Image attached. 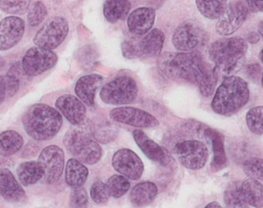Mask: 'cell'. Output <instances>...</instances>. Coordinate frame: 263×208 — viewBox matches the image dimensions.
<instances>
[{
    "label": "cell",
    "mask_w": 263,
    "mask_h": 208,
    "mask_svg": "<svg viewBox=\"0 0 263 208\" xmlns=\"http://www.w3.org/2000/svg\"><path fill=\"white\" fill-rule=\"evenodd\" d=\"M4 60H3L2 58L0 57V69H1V68L4 67Z\"/></svg>",
    "instance_id": "7dc6e473"
},
{
    "label": "cell",
    "mask_w": 263,
    "mask_h": 208,
    "mask_svg": "<svg viewBox=\"0 0 263 208\" xmlns=\"http://www.w3.org/2000/svg\"><path fill=\"white\" fill-rule=\"evenodd\" d=\"M246 72L248 78L255 82H258L262 74L261 66L258 63L248 65L246 68Z\"/></svg>",
    "instance_id": "60d3db41"
},
{
    "label": "cell",
    "mask_w": 263,
    "mask_h": 208,
    "mask_svg": "<svg viewBox=\"0 0 263 208\" xmlns=\"http://www.w3.org/2000/svg\"><path fill=\"white\" fill-rule=\"evenodd\" d=\"M224 202L227 208H248L242 193L241 182L233 181L229 184L224 191Z\"/></svg>",
    "instance_id": "f546056e"
},
{
    "label": "cell",
    "mask_w": 263,
    "mask_h": 208,
    "mask_svg": "<svg viewBox=\"0 0 263 208\" xmlns=\"http://www.w3.org/2000/svg\"><path fill=\"white\" fill-rule=\"evenodd\" d=\"M30 1H2L0 0V10L10 14H24L30 7Z\"/></svg>",
    "instance_id": "d590c367"
},
{
    "label": "cell",
    "mask_w": 263,
    "mask_h": 208,
    "mask_svg": "<svg viewBox=\"0 0 263 208\" xmlns=\"http://www.w3.org/2000/svg\"><path fill=\"white\" fill-rule=\"evenodd\" d=\"M103 82V77L97 73L81 77L75 85V93L83 103L91 107L95 104L97 89Z\"/></svg>",
    "instance_id": "d6986e66"
},
{
    "label": "cell",
    "mask_w": 263,
    "mask_h": 208,
    "mask_svg": "<svg viewBox=\"0 0 263 208\" xmlns=\"http://www.w3.org/2000/svg\"><path fill=\"white\" fill-rule=\"evenodd\" d=\"M110 118L115 122L137 128H154L159 122L153 115L141 109L133 107H120L110 110Z\"/></svg>",
    "instance_id": "4fadbf2b"
},
{
    "label": "cell",
    "mask_w": 263,
    "mask_h": 208,
    "mask_svg": "<svg viewBox=\"0 0 263 208\" xmlns=\"http://www.w3.org/2000/svg\"><path fill=\"white\" fill-rule=\"evenodd\" d=\"M259 58H260V60H261V63H263V48H262V49H261V51H260Z\"/></svg>",
    "instance_id": "c3c4849f"
},
{
    "label": "cell",
    "mask_w": 263,
    "mask_h": 208,
    "mask_svg": "<svg viewBox=\"0 0 263 208\" xmlns=\"http://www.w3.org/2000/svg\"><path fill=\"white\" fill-rule=\"evenodd\" d=\"M159 65L168 76L198 85L210 66L198 51L165 53L160 58Z\"/></svg>",
    "instance_id": "7a4b0ae2"
},
{
    "label": "cell",
    "mask_w": 263,
    "mask_h": 208,
    "mask_svg": "<svg viewBox=\"0 0 263 208\" xmlns=\"http://www.w3.org/2000/svg\"><path fill=\"white\" fill-rule=\"evenodd\" d=\"M260 36L259 34L256 32H249L247 36L246 41L249 42L250 44H255L259 42Z\"/></svg>",
    "instance_id": "ee69618b"
},
{
    "label": "cell",
    "mask_w": 263,
    "mask_h": 208,
    "mask_svg": "<svg viewBox=\"0 0 263 208\" xmlns=\"http://www.w3.org/2000/svg\"><path fill=\"white\" fill-rule=\"evenodd\" d=\"M165 41V34L161 29H152L140 41V51L145 57H157L162 52Z\"/></svg>",
    "instance_id": "603a6c76"
},
{
    "label": "cell",
    "mask_w": 263,
    "mask_h": 208,
    "mask_svg": "<svg viewBox=\"0 0 263 208\" xmlns=\"http://www.w3.org/2000/svg\"><path fill=\"white\" fill-rule=\"evenodd\" d=\"M131 4L127 0H108L103 4V15L111 24L125 20L129 13Z\"/></svg>",
    "instance_id": "484cf974"
},
{
    "label": "cell",
    "mask_w": 263,
    "mask_h": 208,
    "mask_svg": "<svg viewBox=\"0 0 263 208\" xmlns=\"http://www.w3.org/2000/svg\"><path fill=\"white\" fill-rule=\"evenodd\" d=\"M155 20V10L151 7H140L128 15V30L134 35L142 36L150 32Z\"/></svg>",
    "instance_id": "e0dca14e"
},
{
    "label": "cell",
    "mask_w": 263,
    "mask_h": 208,
    "mask_svg": "<svg viewBox=\"0 0 263 208\" xmlns=\"http://www.w3.org/2000/svg\"><path fill=\"white\" fill-rule=\"evenodd\" d=\"M26 29L23 19L17 16L5 17L0 22V51H7L18 44Z\"/></svg>",
    "instance_id": "9a60e30c"
},
{
    "label": "cell",
    "mask_w": 263,
    "mask_h": 208,
    "mask_svg": "<svg viewBox=\"0 0 263 208\" xmlns=\"http://www.w3.org/2000/svg\"><path fill=\"white\" fill-rule=\"evenodd\" d=\"M258 34H259V36H261L263 39V21L260 22L259 24H258Z\"/></svg>",
    "instance_id": "bcb514c9"
},
{
    "label": "cell",
    "mask_w": 263,
    "mask_h": 208,
    "mask_svg": "<svg viewBox=\"0 0 263 208\" xmlns=\"http://www.w3.org/2000/svg\"><path fill=\"white\" fill-rule=\"evenodd\" d=\"M140 41L134 37L125 40L122 43V51L124 57L128 60L140 57L142 55L140 51Z\"/></svg>",
    "instance_id": "f35d334b"
},
{
    "label": "cell",
    "mask_w": 263,
    "mask_h": 208,
    "mask_svg": "<svg viewBox=\"0 0 263 208\" xmlns=\"http://www.w3.org/2000/svg\"><path fill=\"white\" fill-rule=\"evenodd\" d=\"M7 97V88L5 78L4 76L0 75V104H2Z\"/></svg>",
    "instance_id": "7bdbcfd3"
},
{
    "label": "cell",
    "mask_w": 263,
    "mask_h": 208,
    "mask_svg": "<svg viewBox=\"0 0 263 208\" xmlns=\"http://www.w3.org/2000/svg\"><path fill=\"white\" fill-rule=\"evenodd\" d=\"M204 208H222L221 207V205H220L219 203H218V202L214 201V202H211V203H210L209 204L206 205V206H205Z\"/></svg>",
    "instance_id": "f6af8a7d"
},
{
    "label": "cell",
    "mask_w": 263,
    "mask_h": 208,
    "mask_svg": "<svg viewBox=\"0 0 263 208\" xmlns=\"http://www.w3.org/2000/svg\"><path fill=\"white\" fill-rule=\"evenodd\" d=\"M196 4L199 13L211 20L219 19L228 6L226 0H196Z\"/></svg>",
    "instance_id": "f1b7e54d"
},
{
    "label": "cell",
    "mask_w": 263,
    "mask_h": 208,
    "mask_svg": "<svg viewBox=\"0 0 263 208\" xmlns=\"http://www.w3.org/2000/svg\"><path fill=\"white\" fill-rule=\"evenodd\" d=\"M205 32L196 21H184L179 25L172 36L174 48L181 52L193 51L204 41Z\"/></svg>",
    "instance_id": "9c48e42d"
},
{
    "label": "cell",
    "mask_w": 263,
    "mask_h": 208,
    "mask_svg": "<svg viewBox=\"0 0 263 208\" xmlns=\"http://www.w3.org/2000/svg\"><path fill=\"white\" fill-rule=\"evenodd\" d=\"M0 195L11 203H18L26 199V192L7 168L0 169Z\"/></svg>",
    "instance_id": "ac0fdd59"
},
{
    "label": "cell",
    "mask_w": 263,
    "mask_h": 208,
    "mask_svg": "<svg viewBox=\"0 0 263 208\" xmlns=\"http://www.w3.org/2000/svg\"><path fill=\"white\" fill-rule=\"evenodd\" d=\"M242 193L247 204L263 207V185L258 180L248 178L241 182Z\"/></svg>",
    "instance_id": "4316f807"
},
{
    "label": "cell",
    "mask_w": 263,
    "mask_h": 208,
    "mask_svg": "<svg viewBox=\"0 0 263 208\" xmlns=\"http://www.w3.org/2000/svg\"><path fill=\"white\" fill-rule=\"evenodd\" d=\"M63 122L59 110L44 103L31 106L22 118L26 134L38 141L52 139L61 129Z\"/></svg>",
    "instance_id": "3957f363"
},
{
    "label": "cell",
    "mask_w": 263,
    "mask_h": 208,
    "mask_svg": "<svg viewBox=\"0 0 263 208\" xmlns=\"http://www.w3.org/2000/svg\"><path fill=\"white\" fill-rule=\"evenodd\" d=\"M246 123L252 134L263 135V106L252 107L246 115Z\"/></svg>",
    "instance_id": "1f68e13d"
},
{
    "label": "cell",
    "mask_w": 263,
    "mask_h": 208,
    "mask_svg": "<svg viewBox=\"0 0 263 208\" xmlns=\"http://www.w3.org/2000/svg\"><path fill=\"white\" fill-rule=\"evenodd\" d=\"M133 136L134 141L140 147L142 153L149 159L159 164H166L167 156L165 150L157 143L149 138L147 134L140 129H135L133 132Z\"/></svg>",
    "instance_id": "ffe728a7"
},
{
    "label": "cell",
    "mask_w": 263,
    "mask_h": 208,
    "mask_svg": "<svg viewBox=\"0 0 263 208\" xmlns=\"http://www.w3.org/2000/svg\"><path fill=\"white\" fill-rule=\"evenodd\" d=\"M250 12H263V1H247Z\"/></svg>",
    "instance_id": "b9f144b4"
},
{
    "label": "cell",
    "mask_w": 263,
    "mask_h": 208,
    "mask_svg": "<svg viewBox=\"0 0 263 208\" xmlns=\"http://www.w3.org/2000/svg\"><path fill=\"white\" fill-rule=\"evenodd\" d=\"M88 196L84 187L73 188L69 196V208H87Z\"/></svg>",
    "instance_id": "74e56055"
},
{
    "label": "cell",
    "mask_w": 263,
    "mask_h": 208,
    "mask_svg": "<svg viewBox=\"0 0 263 208\" xmlns=\"http://www.w3.org/2000/svg\"><path fill=\"white\" fill-rule=\"evenodd\" d=\"M38 162L44 171V178L48 184H54L63 175L65 154L59 146L50 145L44 148L40 154Z\"/></svg>",
    "instance_id": "7c38bea8"
},
{
    "label": "cell",
    "mask_w": 263,
    "mask_h": 208,
    "mask_svg": "<svg viewBox=\"0 0 263 208\" xmlns=\"http://www.w3.org/2000/svg\"><path fill=\"white\" fill-rule=\"evenodd\" d=\"M4 78H5L6 84H7V97H13L17 93V91L19 89V78L10 73H7Z\"/></svg>",
    "instance_id": "ab89813d"
},
{
    "label": "cell",
    "mask_w": 263,
    "mask_h": 208,
    "mask_svg": "<svg viewBox=\"0 0 263 208\" xmlns=\"http://www.w3.org/2000/svg\"><path fill=\"white\" fill-rule=\"evenodd\" d=\"M158 196L156 184L151 181L138 183L130 193V202L136 207H143L150 205Z\"/></svg>",
    "instance_id": "44dd1931"
},
{
    "label": "cell",
    "mask_w": 263,
    "mask_h": 208,
    "mask_svg": "<svg viewBox=\"0 0 263 208\" xmlns=\"http://www.w3.org/2000/svg\"><path fill=\"white\" fill-rule=\"evenodd\" d=\"M138 86L130 76H120L103 85L100 98L109 105H125L134 102L138 95Z\"/></svg>",
    "instance_id": "8992f818"
},
{
    "label": "cell",
    "mask_w": 263,
    "mask_h": 208,
    "mask_svg": "<svg viewBox=\"0 0 263 208\" xmlns=\"http://www.w3.org/2000/svg\"><path fill=\"white\" fill-rule=\"evenodd\" d=\"M91 199L97 204H103L110 199V196L106 184L101 181H97L93 183L90 190Z\"/></svg>",
    "instance_id": "8d00e7d4"
},
{
    "label": "cell",
    "mask_w": 263,
    "mask_h": 208,
    "mask_svg": "<svg viewBox=\"0 0 263 208\" xmlns=\"http://www.w3.org/2000/svg\"><path fill=\"white\" fill-rule=\"evenodd\" d=\"M204 134L211 140L212 144L214 157L211 165V169L214 172L221 171L227 165V157L224 151V137L221 133L213 129H206Z\"/></svg>",
    "instance_id": "7402d4cb"
},
{
    "label": "cell",
    "mask_w": 263,
    "mask_h": 208,
    "mask_svg": "<svg viewBox=\"0 0 263 208\" xmlns=\"http://www.w3.org/2000/svg\"><path fill=\"white\" fill-rule=\"evenodd\" d=\"M249 13L247 1L228 4L224 14L217 22L216 32L221 36H230L235 33L243 26Z\"/></svg>",
    "instance_id": "8fae6325"
},
{
    "label": "cell",
    "mask_w": 263,
    "mask_h": 208,
    "mask_svg": "<svg viewBox=\"0 0 263 208\" xmlns=\"http://www.w3.org/2000/svg\"><path fill=\"white\" fill-rule=\"evenodd\" d=\"M218 79L214 68L210 66L199 84V91L202 97H209L214 93Z\"/></svg>",
    "instance_id": "d6a6232c"
},
{
    "label": "cell",
    "mask_w": 263,
    "mask_h": 208,
    "mask_svg": "<svg viewBox=\"0 0 263 208\" xmlns=\"http://www.w3.org/2000/svg\"><path fill=\"white\" fill-rule=\"evenodd\" d=\"M23 137L14 130H7L0 134V154L4 156L14 155L22 148Z\"/></svg>",
    "instance_id": "83f0119b"
},
{
    "label": "cell",
    "mask_w": 263,
    "mask_h": 208,
    "mask_svg": "<svg viewBox=\"0 0 263 208\" xmlns=\"http://www.w3.org/2000/svg\"><path fill=\"white\" fill-rule=\"evenodd\" d=\"M69 24L63 17H51L35 33L33 43L39 48L53 50L59 47L67 36Z\"/></svg>",
    "instance_id": "52a82bcc"
},
{
    "label": "cell",
    "mask_w": 263,
    "mask_h": 208,
    "mask_svg": "<svg viewBox=\"0 0 263 208\" xmlns=\"http://www.w3.org/2000/svg\"><path fill=\"white\" fill-rule=\"evenodd\" d=\"M19 181L24 186H30L44 177V171L39 162L29 161L21 163L17 169Z\"/></svg>",
    "instance_id": "d4e9b609"
},
{
    "label": "cell",
    "mask_w": 263,
    "mask_h": 208,
    "mask_svg": "<svg viewBox=\"0 0 263 208\" xmlns=\"http://www.w3.org/2000/svg\"><path fill=\"white\" fill-rule=\"evenodd\" d=\"M112 166L122 176L134 181L140 179L144 171L143 161L137 153L128 148L120 149L115 153Z\"/></svg>",
    "instance_id": "5bb4252c"
},
{
    "label": "cell",
    "mask_w": 263,
    "mask_h": 208,
    "mask_svg": "<svg viewBox=\"0 0 263 208\" xmlns=\"http://www.w3.org/2000/svg\"><path fill=\"white\" fill-rule=\"evenodd\" d=\"M110 196L115 199L121 198L130 188L128 178L122 175H115L110 177L106 183Z\"/></svg>",
    "instance_id": "4dcf8cb0"
},
{
    "label": "cell",
    "mask_w": 263,
    "mask_h": 208,
    "mask_svg": "<svg viewBox=\"0 0 263 208\" xmlns=\"http://www.w3.org/2000/svg\"><path fill=\"white\" fill-rule=\"evenodd\" d=\"M243 169L250 178L263 181V159L249 158L243 163Z\"/></svg>",
    "instance_id": "836d02e7"
},
{
    "label": "cell",
    "mask_w": 263,
    "mask_h": 208,
    "mask_svg": "<svg viewBox=\"0 0 263 208\" xmlns=\"http://www.w3.org/2000/svg\"><path fill=\"white\" fill-rule=\"evenodd\" d=\"M174 153L180 163L189 169L199 171L206 165L209 152L203 142L189 140L177 143Z\"/></svg>",
    "instance_id": "ba28073f"
},
{
    "label": "cell",
    "mask_w": 263,
    "mask_h": 208,
    "mask_svg": "<svg viewBox=\"0 0 263 208\" xmlns=\"http://www.w3.org/2000/svg\"><path fill=\"white\" fill-rule=\"evenodd\" d=\"M47 15V9L41 1H36L31 5L28 13L27 19L29 25L36 27L44 22Z\"/></svg>",
    "instance_id": "e575fe53"
},
{
    "label": "cell",
    "mask_w": 263,
    "mask_h": 208,
    "mask_svg": "<svg viewBox=\"0 0 263 208\" xmlns=\"http://www.w3.org/2000/svg\"><path fill=\"white\" fill-rule=\"evenodd\" d=\"M88 177V169L78 159L72 158L66 163L65 178L66 184L73 188L82 187Z\"/></svg>",
    "instance_id": "cb8c5ba5"
},
{
    "label": "cell",
    "mask_w": 263,
    "mask_h": 208,
    "mask_svg": "<svg viewBox=\"0 0 263 208\" xmlns=\"http://www.w3.org/2000/svg\"><path fill=\"white\" fill-rule=\"evenodd\" d=\"M249 99L248 82L234 75L223 79L214 94L211 108L214 113L221 116H231L241 110Z\"/></svg>",
    "instance_id": "277c9868"
},
{
    "label": "cell",
    "mask_w": 263,
    "mask_h": 208,
    "mask_svg": "<svg viewBox=\"0 0 263 208\" xmlns=\"http://www.w3.org/2000/svg\"><path fill=\"white\" fill-rule=\"evenodd\" d=\"M57 62L58 56L54 51L32 47L22 59V69L27 76H38L54 67Z\"/></svg>",
    "instance_id": "30bf717a"
},
{
    "label": "cell",
    "mask_w": 263,
    "mask_h": 208,
    "mask_svg": "<svg viewBox=\"0 0 263 208\" xmlns=\"http://www.w3.org/2000/svg\"><path fill=\"white\" fill-rule=\"evenodd\" d=\"M248 45L243 38H224L211 44L208 54L218 78L234 76L245 63Z\"/></svg>",
    "instance_id": "6da1fadb"
},
{
    "label": "cell",
    "mask_w": 263,
    "mask_h": 208,
    "mask_svg": "<svg viewBox=\"0 0 263 208\" xmlns=\"http://www.w3.org/2000/svg\"><path fill=\"white\" fill-rule=\"evenodd\" d=\"M63 143L67 151L83 164H96L103 156L101 146L87 133L79 129L68 131Z\"/></svg>",
    "instance_id": "5b68a950"
},
{
    "label": "cell",
    "mask_w": 263,
    "mask_h": 208,
    "mask_svg": "<svg viewBox=\"0 0 263 208\" xmlns=\"http://www.w3.org/2000/svg\"><path fill=\"white\" fill-rule=\"evenodd\" d=\"M261 87H262V89H263V72H262V74H261Z\"/></svg>",
    "instance_id": "681fc988"
},
{
    "label": "cell",
    "mask_w": 263,
    "mask_h": 208,
    "mask_svg": "<svg viewBox=\"0 0 263 208\" xmlns=\"http://www.w3.org/2000/svg\"><path fill=\"white\" fill-rule=\"evenodd\" d=\"M55 107L72 125H81L85 122L86 107L78 97L69 94L62 96L56 100Z\"/></svg>",
    "instance_id": "2e32d148"
}]
</instances>
